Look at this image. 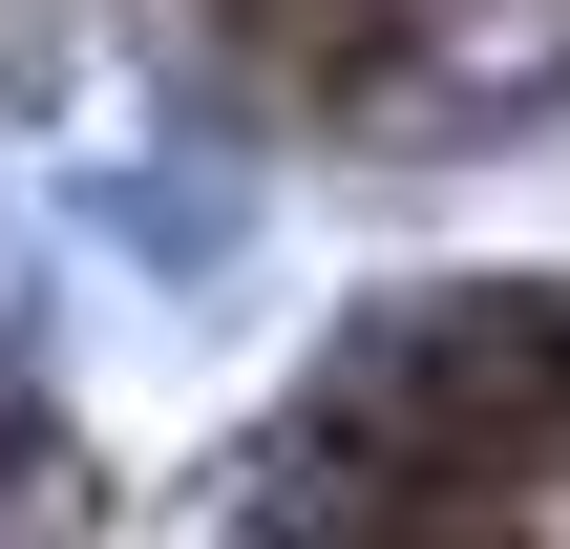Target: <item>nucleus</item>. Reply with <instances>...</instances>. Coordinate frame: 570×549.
Listing matches in <instances>:
<instances>
[{
	"instance_id": "f257e3e1",
	"label": "nucleus",
	"mask_w": 570,
	"mask_h": 549,
	"mask_svg": "<svg viewBox=\"0 0 570 549\" xmlns=\"http://www.w3.org/2000/svg\"><path fill=\"white\" fill-rule=\"evenodd\" d=\"M85 233L127 254V275H169V296H212V275H254V169L190 127V148H127V169H85Z\"/></svg>"
}]
</instances>
